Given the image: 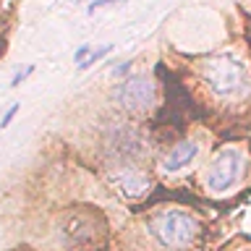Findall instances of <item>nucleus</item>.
Listing matches in <instances>:
<instances>
[{
  "instance_id": "1",
  "label": "nucleus",
  "mask_w": 251,
  "mask_h": 251,
  "mask_svg": "<svg viewBox=\"0 0 251 251\" xmlns=\"http://www.w3.org/2000/svg\"><path fill=\"white\" fill-rule=\"evenodd\" d=\"M201 78L209 86V92L220 100L238 102L251 94V74L249 66L230 52L212 55L201 60Z\"/></svg>"
},
{
  "instance_id": "2",
  "label": "nucleus",
  "mask_w": 251,
  "mask_h": 251,
  "mask_svg": "<svg viewBox=\"0 0 251 251\" xmlns=\"http://www.w3.org/2000/svg\"><path fill=\"white\" fill-rule=\"evenodd\" d=\"M149 230L157 241L162 243L165 249H186L188 243L196 238L199 233V223L188 215V212H178V209H170V212H160L152 223H149Z\"/></svg>"
},
{
  "instance_id": "3",
  "label": "nucleus",
  "mask_w": 251,
  "mask_h": 251,
  "mask_svg": "<svg viewBox=\"0 0 251 251\" xmlns=\"http://www.w3.org/2000/svg\"><path fill=\"white\" fill-rule=\"evenodd\" d=\"M241 173H243V157L235 152V149H223V152L207 165L204 183H207L209 191L223 194V191H227V188H233L238 183Z\"/></svg>"
},
{
  "instance_id": "4",
  "label": "nucleus",
  "mask_w": 251,
  "mask_h": 251,
  "mask_svg": "<svg viewBox=\"0 0 251 251\" xmlns=\"http://www.w3.org/2000/svg\"><path fill=\"white\" fill-rule=\"evenodd\" d=\"M115 105H121L123 110H149L157 105V86L149 81L147 76H128L113 89Z\"/></svg>"
},
{
  "instance_id": "5",
  "label": "nucleus",
  "mask_w": 251,
  "mask_h": 251,
  "mask_svg": "<svg viewBox=\"0 0 251 251\" xmlns=\"http://www.w3.org/2000/svg\"><path fill=\"white\" fill-rule=\"evenodd\" d=\"M196 154H199V144H196L194 139L178 141V144H176V147H170V152L165 154L162 170H165V173H178V170H183Z\"/></svg>"
},
{
  "instance_id": "6",
  "label": "nucleus",
  "mask_w": 251,
  "mask_h": 251,
  "mask_svg": "<svg viewBox=\"0 0 251 251\" xmlns=\"http://www.w3.org/2000/svg\"><path fill=\"white\" fill-rule=\"evenodd\" d=\"M118 186H121V191L126 196H141L149 188L147 178L141 176V173H136V170H126L121 176V180H118Z\"/></svg>"
},
{
  "instance_id": "7",
  "label": "nucleus",
  "mask_w": 251,
  "mask_h": 251,
  "mask_svg": "<svg viewBox=\"0 0 251 251\" xmlns=\"http://www.w3.org/2000/svg\"><path fill=\"white\" fill-rule=\"evenodd\" d=\"M107 52H113V45H107V47H102V50H97V52H92L89 58H84V63H78V71H86V68H92L94 63H97L100 58H105Z\"/></svg>"
},
{
  "instance_id": "8",
  "label": "nucleus",
  "mask_w": 251,
  "mask_h": 251,
  "mask_svg": "<svg viewBox=\"0 0 251 251\" xmlns=\"http://www.w3.org/2000/svg\"><path fill=\"white\" fill-rule=\"evenodd\" d=\"M16 113H19V105H13L11 110H8V113L3 115V121H0V128H5V126H8V123L13 121V115H16Z\"/></svg>"
},
{
  "instance_id": "9",
  "label": "nucleus",
  "mask_w": 251,
  "mask_h": 251,
  "mask_svg": "<svg viewBox=\"0 0 251 251\" xmlns=\"http://www.w3.org/2000/svg\"><path fill=\"white\" fill-rule=\"evenodd\" d=\"M86 55H89V45H81V47H78V50L74 52V60H76V63H81Z\"/></svg>"
},
{
  "instance_id": "10",
  "label": "nucleus",
  "mask_w": 251,
  "mask_h": 251,
  "mask_svg": "<svg viewBox=\"0 0 251 251\" xmlns=\"http://www.w3.org/2000/svg\"><path fill=\"white\" fill-rule=\"evenodd\" d=\"M113 3H121V0H94V3L89 5V13H94L97 8H102V5H113Z\"/></svg>"
},
{
  "instance_id": "11",
  "label": "nucleus",
  "mask_w": 251,
  "mask_h": 251,
  "mask_svg": "<svg viewBox=\"0 0 251 251\" xmlns=\"http://www.w3.org/2000/svg\"><path fill=\"white\" fill-rule=\"evenodd\" d=\"M31 71H34V68H31V66H29L26 71H24V74H16V76H13V81H11V86H19V84L24 81V78H26V76L31 74Z\"/></svg>"
},
{
  "instance_id": "12",
  "label": "nucleus",
  "mask_w": 251,
  "mask_h": 251,
  "mask_svg": "<svg viewBox=\"0 0 251 251\" xmlns=\"http://www.w3.org/2000/svg\"><path fill=\"white\" fill-rule=\"evenodd\" d=\"M128 71H131V63L126 60L123 66H118V68H115V76H126V74H128Z\"/></svg>"
}]
</instances>
